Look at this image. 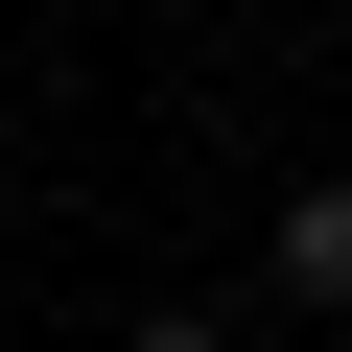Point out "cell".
Masks as SVG:
<instances>
[{
  "label": "cell",
  "mask_w": 352,
  "mask_h": 352,
  "mask_svg": "<svg viewBox=\"0 0 352 352\" xmlns=\"http://www.w3.org/2000/svg\"><path fill=\"white\" fill-rule=\"evenodd\" d=\"M258 305L282 329H352V164H305V188L258 212Z\"/></svg>",
  "instance_id": "obj_1"
},
{
  "label": "cell",
  "mask_w": 352,
  "mask_h": 352,
  "mask_svg": "<svg viewBox=\"0 0 352 352\" xmlns=\"http://www.w3.org/2000/svg\"><path fill=\"white\" fill-rule=\"evenodd\" d=\"M118 352H258V305H212V282H164V305H118Z\"/></svg>",
  "instance_id": "obj_2"
}]
</instances>
